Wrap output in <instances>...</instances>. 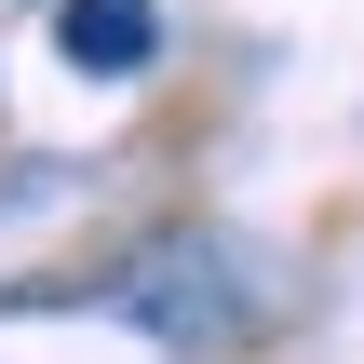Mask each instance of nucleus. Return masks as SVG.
Masks as SVG:
<instances>
[{
  "label": "nucleus",
  "instance_id": "f257e3e1",
  "mask_svg": "<svg viewBox=\"0 0 364 364\" xmlns=\"http://www.w3.org/2000/svg\"><path fill=\"white\" fill-rule=\"evenodd\" d=\"M95 311L108 324H135L149 351H176V364H230V351H257V338H284V257H257L243 230H149V243H122L108 270H95Z\"/></svg>",
  "mask_w": 364,
  "mask_h": 364
},
{
  "label": "nucleus",
  "instance_id": "f03ea898",
  "mask_svg": "<svg viewBox=\"0 0 364 364\" xmlns=\"http://www.w3.org/2000/svg\"><path fill=\"white\" fill-rule=\"evenodd\" d=\"M54 54H68L81 81H135V68L162 54V0H68V14H54Z\"/></svg>",
  "mask_w": 364,
  "mask_h": 364
}]
</instances>
